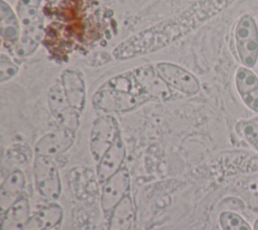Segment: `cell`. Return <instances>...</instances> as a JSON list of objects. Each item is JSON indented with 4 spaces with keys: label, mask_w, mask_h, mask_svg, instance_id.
<instances>
[{
    "label": "cell",
    "mask_w": 258,
    "mask_h": 230,
    "mask_svg": "<svg viewBox=\"0 0 258 230\" xmlns=\"http://www.w3.org/2000/svg\"><path fill=\"white\" fill-rule=\"evenodd\" d=\"M148 102L150 100L143 92L133 70L108 79L91 98L94 109L109 114L129 113Z\"/></svg>",
    "instance_id": "6da1fadb"
},
{
    "label": "cell",
    "mask_w": 258,
    "mask_h": 230,
    "mask_svg": "<svg viewBox=\"0 0 258 230\" xmlns=\"http://www.w3.org/2000/svg\"><path fill=\"white\" fill-rule=\"evenodd\" d=\"M233 39L241 66L253 69L258 63V23L252 14L244 13L237 19Z\"/></svg>",
    "instance_id": "7a4b0ae2"
},
{
    "label": "cell",
    "mask_w": 258,
    "mask_h": 230,
    "mask_svg": "<svg viewBox=\"0 0 258 230\" xmlns=\"http://www.w3.org/2000/svg\"><path fill=\"white\" fill-rule=\"evenodd\" d=\"M32 172L37 194L44 200L56 201L61 194V180L53 158L35 155L32 160Z\"/></svg>",
    "instance_id": "3957f363"
},
{
    "label": "cell",
    "mask_w": 258,
    "mask_h": 230,
    "mask_svg": "<svg viewBox=\"0 0 258 230\" xmlns=\"http://www.w3.org/2000/svg\"><path fill=\"white\" fill-rule=\"evenodd\" d=\"M120 134L119 121L114 114L103 113L94 119L89 133V150L95 162L101 158Z\"/></svg>",
    "instance_id": "277c9868"
},
{
    "label": "cell",
    "mask_w": 258,
    "mask_h": 230,
    "mask_svg": "<svg viewBox=\"0 0 258 230\" xmlns=\"http://www.w3.org/2000/svg\"><path fill=\"white\" fill-rule=\"evenodd\" d=\"M155 69L163 82L171 89L184 96L192 97L201 91L199 78L185 68L172 62H157Z\"/></svg>",
    "instance_id": "5b68a950"
},
{
    "label": "cell",
    "mask_w": 258,
    "mask_h": 230,
    "mask_svg": "<svg viewBox=\"0 0 258 230\" xmlns=\"http://www.w3.org/2000/svg\"><path fill=\"white\" fill-rule=\"evenodd\" d=\"M48 110L59 127L78 132L81 126L82 114L67 100L59 80H56L48 89L46 95Z\"/></svg>",
    "instance_id": "8992f818"
},
{
    "label": "cell",
    "mask_w": 258,
    "mask_h": 230,
    "mask_svg": "<svg viewBox=\"0 0 258 230\" xmlns=\"http://www.w3.org/2000/svg\"><path fill=\"white\" fill-rule=\"evenodd\" d=\"M130 188L131 177L125 166L101 185L100 206L105 219H107L114 207L130 193Z\"/></svg>",
    "instance_id": "52a82bcc"
},
{
    "label": "cell",
    "mask_w": 258,
    "mask_h": 230,
    "mask_svg": "<svg viewBox=\"0 0 258 230\" xmlns=\"http://www.w3.org/2000/svg\"><path fill=\"white\" fill-rule=\"evenodd\" d=\"M77 139V132L58 127L40 136L34 144L35 155L56 157L72 148Z\"/></svg>",
    "instance_id": "ba28073f"
},
{
    "label": "cell",
    "mask_w": 258,
    "mask_h": 230,
    "mask_svg": "<svg viewBox=\"0 0 258 230\" xmlns=\"http://www.w3.org/2000/svg\"><path fill=\"white\" fill-rule=\"evenodd\" d=\"M132 70L150 102H165L171 98L172 90L159 77L154 65L145 64Z\"/></svg>",
    "instance_id": "9c48e42d"
},
{
    "label": "cell",
    "mask_w": 258,
    "mask_h": 230,
    "mask_svg": "<svg viewBox=\"0 0 258 230\" xmlns=\"http://www.w3.org/2000/svg\"><path fill=\"white\" fill-rule=\"evenodd\" d=\"M58 80L69 103L83 114L87 104V85L83 72L77 68H67Z\"/></svg>",
    "instance_id": "30bf717a"
},
{
    "label": "cell",
    "mask_w": 258,
    "mask_h": 230,
    "mask_svg": "<svg viewBox=\"0 0 258 230\" xmlns=\"http://www.w3.org/2000/svg\"><path fill=\"white\" fill-rule=\"evenodd\" d=\"M126 154V145L121 133L96 162V176L100 185L124 166Z\"/></svg>",
    "instance_id": "8fae6325"
},
{
    "label": "cell",
    "mask_w": 258,
    "mask_h": 230,
    "mask_svg": "<svg viewBox=\"0 0 258 230\" xmlns=\"http://www.w3.org/2000/svg\"><path fill=\"white\" fill-rule=\"evenodd\" d=\"M236 91L243 104L258 114V76L252 69L240 66L234 74Z\"/></svg>",
    "instance_id": "7c38bea8"
},
{
    "label": "cell",
    "mask_w": 258,
    "mask_h": 230,
    "mask_svg": "<svg viewBox=\"0 0 258 230\" xmlns=\"http://www.w3.org/2000/svg\"><path fill=\"white\" fill-rule=\"evenodd\" d=\"M22 29L15 9L6 0H0V34L2 46L12 50L21 36Z\"/></svg>",
    "instance_id": "4fadbf2b"
},
{
    "label": "cell",
    "mask_w": 258,
    "mask_h": 230,
    "mask_svg": "<svg viewBox=\"0 0 258 230\" xmlns=\"http://www.w3.org/2000/svg\"><path fill=\"white\" fill-rule=\"evenodd\" d=\"M31 215L29 199L26 193H24L1 214L0 230H24Z\"/></svg>",
    "instance_id": "5bb4252c"
},
{
    "label": "cell",
    "mask_w": 258,
    "mask_h": 230,
    "mask_svg": "<svg viewBox=\"0 0 258 230\" xmlns=\"http://www.w3.org/2000/svg\"><path fill=\"white\" fill-rule=\"evenodd\" d=\"M26 178L20 168L13 169L0 186V213L6 211L25 192Z\"/></svg>",
    "instance_id": "9a60e30c"
},
{
    "label": "cell",
    "mask_w": 258,
    "mask_h": 230,
    "mask_svg": "<svg viewBox=\"0 0 258 230\" xmlns=\"http://www.w3.org/2000/svg\"><path fill=\"white\" fill-rule=\"evenodd\" d=\"M63 216V208L57 203H50L31 215L24 230H52L61 223Z\"/></svg>",
    "instance_id": "2e32d148"
},
{
    "label": "cell",
    "mask_w": 258,
    "mask_h": 230,
    "mask_svg": "<svg viewBox=\"0 0 258 230\" xmlns=\"http://www.w3.org/2000/svg\"><path fill=\"white\" fill-rule=\"evenodd\" d=\"M134 218V202L129 193L114 207L107 217V230H130Z\"/></svg>",
    "instance_id": "e0dca14e"
},
{
    "label": "cell",
    "mask_w": 258,
    "mask_h": 230,
    "mask_svg": "<svg viewBox=\"0 0 258 230\" xmlns=\"http://www.w3.org/2000/svg\"><path fill=\"white\" fill-rule=\"evenodd\" d=\"M42 23L41 19L33 25L22 29L21 36L12 49L14 55L25 59L31 56L38 49L44 34Z\"/></svg>",
    "instance_id": "ac0fdd59"
},
{
    "label": "cell",
    "mask_w": 258,
    "mask_h": 230,
    "mask_svg": "<svg viewBox=\"0 0 258 230\" xmlns=\"http://www.w3.org/2000/svg\"><path fill=\"white\" fill-rule=\"evenodd\" d=\"M42 0H17L14 7L22 28L29 27L41 20L40 8Z\"/></svg>",
    "instance_id": "d6986e66"
},
{
    "label": "cell",
    "mask_w": 258,
    "mask_h": 230,
    "mask_svg": "<svg viewBox=\"0 0 258 230\" xmlns=\"http://www.w3.org/2000/svg\"><path fill=\"white\" fill-rule=\"evenodd\" d=\"M235 132L258 152V116L242 119L235 124Z\"/></svg>",
    "instance_id": "ffe728a7"
},
{
    "label": "cell",
    "mask_w": 258,
    "mask_h": 230,
    "mask_svg": "<svg viewBox=\"0 0 258 230\" xmlns=\"http://www.w3.org/2000/svg\"><path fill=\"white\" fill-rule=\"evenodd\" d=\"M34 156V149L26 143H13L6 150L7 159L16 165H25L33 160Z\"/></svg>",
    "instance_id": "44dd1931"
},
{
    "label": "cell",
    "mask_w": 258,
    "mask_h": 230,
    "mask_svg": "<svg viewBox=\"0 0 258 230\" xmlns=\"http://www.w3.org/2000/svg\"><path fill=\"white\" fill-rule=\"evenodd\" d=\"M218 222L222 230H253V227L241 215L232 211L221 212Z\"/></svg>",
    "instance_id": "7402d4cb"
},
{
    "label": "cell",
    "mask_w": 258,
    "mask_h": 230,
    "mask_svg": "<svg viewBox=\"0 0 258 230\" xmlns=\"http://www.w3.org/2000/svg\"><path fill=\"white\" fill-rule=\"evenodd\" d=\"M20 72V66L8 53L0 54V83L4 84L15 78Z\"/></svg>",
    "instance_id": "603a6c76"
},
{
    "label": "cell",
    "mask_w": 258,
    "mask_h": 230,
    "mask_svg": "<svg viewBox=\"0 0 258 230\" xmlns=\"http://www.w3.org/2000/svg\"><path fill=\"white\" fill-rule=\"evenodd\" d=\"M253 230H258V218L254 221V224H253Z\"/></svg>",
    "instance_id": "cb8c5ba5"
}]
</instances>
